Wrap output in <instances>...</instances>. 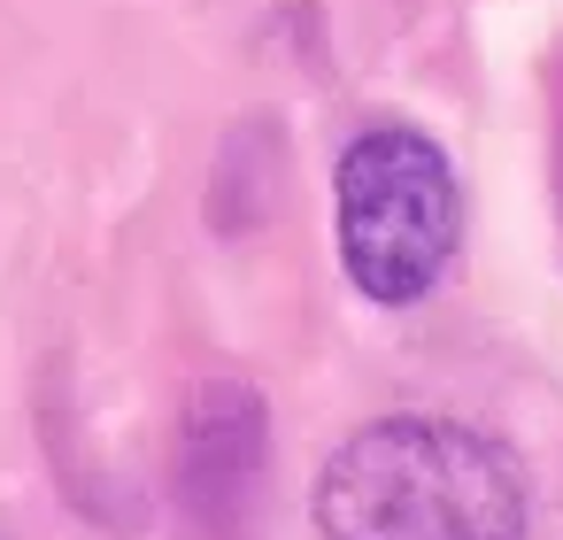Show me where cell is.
I'll return each instance as SVG.
<instances>
[{
	"label": "cell",
	"mask_w": 563,
	"mask_h": 540,
	"mask_svg": "<svg viewBox=\"0 0 563 540\" xmlns=\"http://www.w3.org/2000/svg\"><path fill=\"white\" fill-rule=\"evenodd\" d=\"M525 525L517 455L448 417H378L317 471L324 540H525Z\"/></svg>",
	"instance_id": "1"
},
{
	"label": "cell",
	"mask_w": 563,
	"mask_h": 540,
	"mask_svg": "<svg viewBox=\"0 0 563 540\" xmlns=\"http://www.w3.org/2000/svg\"><path fill=\"white\" fill-rule=\"evenodd\" d=\"M332 217H340L347 278L371 301L409 309L455 263L463 186H455V163L440 155V140H424L417 124H371L363 140H347V155L332 170Z\"/></svg>",
	"instance_id": "2"
},
{
	"label": "cell",
	"mask_w": 563,
	"mask_h": 540,
	"mask_svg": "<svg viewBox=\"0 0 563 540\" xmlns=\"http://www.w3.org/2000/svg\"><path fill=\"white\" fill-rule=\"evenodd\" d=\"M263 463V401L247 386H209L186 417V502L209 525H232L240 502L255 494Z\"/></svg>",
	"instance_id": "3"
},
{
	"label": "cell",
	"mask_w": 563,
	"mask_h": 540,
	"mask_svg": "<svg viewBox=\"0 0 563 540\" xmlns=\"http://www.w3.org/2000/svg\"><path fill=\"white\" fill-rule=\"evenodd\" d=\"M0 540H9V532H0Z\"/></svg>",
	"instance_id": "4"
}]
</instances>
